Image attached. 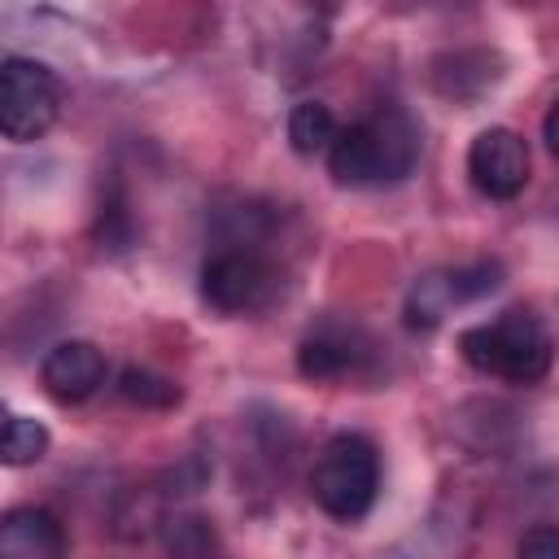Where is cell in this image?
<instances>
[{
  "label": "cell",
  "mask_w": 559,
  "mask_h": 559,
  "mask_svg": "<svg viewBox=\"0 0 559 559\" xmlns=\"http://www.w3.org/2000/svg\"><path fill=\"white\" fill-rule=\"evenodd\" d=\"M419 127L406 109L380 105L376 114L358 118L341 131V140L328 153V170L345 188H384L402 183L419 162Z\"/></svg>",
  "instance_id": "6da1fadb"
},
{
  "label": "cell",
  "mask_w": 559,
  "mask_h": 559,
  "mask_svg": "<svg viewBox=\"0 0 559 559\" xmlns=\"http://www.w3.org/2000/svg\"><path fill=\"white\" fill-rule=\"evenodd\" d=\"M459 354L480 376H493L507 384H537L555 362V336L533 310L511 306L498 319L467 328L459 336Z\"/></svg>",
  "instance_id": "7a4b0ae2"
},
{
  "label": "cell",
  "mask_w": 559,
  "mask_h": 559,
  "mask_svg": "<svg viewBox=\"0 0 559 559\" xmlns=\"http://www.w3.org/2000/svg\"><path fill=\"white\" fill-rule=\"evenodd\" d=\"M380 493V450L362 432H336L323 441L310 467V498L323 515L354 524L376 507Z\"/></svg>",
  "instance_id": "3957f363"
},
{
  "label": "cell",
  "mask_w": 559,
  "mask_h": 559,
  "mask_svg": "<svg viewBox=\"0 0 559 559\" xmlns=\"http://www.w3.org/2000/svg\"><path fill=\"white\" fill-rule=\"evenodd\" d=\"M61 114V83L35 57H4L0 66V131L13 144H31L52 131Z\"/></svg>",
  "instance_id": "277c9868"
},
{
  "label": "cell",
  "mask_w": 559,
  "mask_h": 559,
  "mask_svg": "<svg viewBox=\"0 0 559 559\" xmlns=\"http://www.w3.org/2000/svg\"><path fill=\"white\" fill-rule=\"evenodd\" d=\"M275 288H280V275L258 249H218L201 266V301L227 319L271 306Z\"/></svg>",
  "instance_id": "5b68a950"
},
{
  "label": "cell",
  "mask_w": 559,
  "mask_h": 559,
  "mask_svg": "<svg viewBox=\"0 0 559 559\" xmlns=\"http://www.w3.org/2000/svg\"><path fill=\"white\" fill-rule=\"evenodd\" d=\"M502 284V262L480 258V262H463V266H441V271H424L411 293H406V328L411 332H432L454 306L480 301Z\"/></svg>",
  "instance_id": "8992f818"
},
{
  "label": "cell",
  "mask_w": 559,
  "mask_h": 559,
  "mask_svg": "<svg viewBox=\"0 0 559 559\" xmlns=\"http://www.w3.org/2000/svg\"><path fill=\"white\" fill-rule=\"evenodd\" d=\"M371 349L376 345H371V336L358 323L328 314V319H319L301 336V345H297V371L306 380H319V384L345 380V376H358L371 362Z\"/></svg>",
  "instance_id": "52a82bcc"
},
{
  "label": "cell",
  "mask_w": 559,
  "mask_h": 559,
  "mask_svg": "<svg viewBox=\"0 0 559 559\" xmlns=\"http://www.w3.org/2000/svg\"><path fill=\"white\" fill-rule=\"evenodd\" d=\"M467 179L489 201H511L528 183V144L511 127H485L467 148Z\"/></svg>",
  "instance_id": "ba28073f"
},
{
  "label": "cell",
  "mask_w": 559,
  "mask_h": 559,
  "mask_svg": "<svg viewBox=\"0 0 559 559\" xmlns=\"http://www.w3.org/2000/svg\"><path fill=\"white\" fill-rule=\"evenodd\" d=\"M105 349L96 341H61L44 354L39 362V384L48 397L74 406V402H87L100 384H105Z\"/></svg>",
  "instance_id": "9c48e42d"
},
{
  "label": "cell",
  "mask_w": 559,
  "mask_h": 559,
  "mask_svg": "<svg viewBox=\"0 0 559 559\" xmlns=\"http://www.w3.org/2000/svg\"><path fill=\"white\" fill-rule=\"evenodd\" d=\"M66 524L48 507H13L0 520V559H66Z\"/></svg>",
  "instance_id": "30bf717a"
},
{
  "label": "cell",
  "mask_w": 559,
  "mask_h": 559,
  "mask_svg": "<svg viewBox=\"0 0 559 559\" xmlns=\"http://www.w3.org/2000/svg\"><path fill=\"white\" fill-rule=\"evenodd\" d=\"M498 57L485 52V48H463V52H450L432 66V83L441 96H454V100H472L480 96L485 87L498 83Z\"/></svg>",
  "instance_id": "8fae6325"
},
{
  "label": "cell",
  "mask_w": 559,
  "mask_h": 559,
  "mask_svg": "<svg viewBox=\"0 0 559 559\" xmlns=\"http://www.w3.org/2000/svg\"><path fill=\"white\" fill-rule=\"evenodd\" d=\"M166 559H223L218 533L201 511H170L162 520Z\"/></svg>",
  "instance_id": "7c38bea8"
},
{
  "label": "cell",
  "mask_w": 559,
  "mask_h": 559,
  "mask_svg": "<svg viewBox=\"0 0 559 559\" xmlns=\"http://www.w3.org/2000/svg\"><path fill=\"white\" fill-rule=\"evenodd\" d=\"M336 140H341V122H336V114H332L323 100H301V105H293V114H288V144H293L301 157L332 153Z\"/></svg>",
  "instance_id": "4fadbf2b"
},
{
  "label": "cell",
  "mask_w": 559,
  "mask_h": 559,
  "mask_svg": "<svg viewBox=\"0 0 559 559\" xmlns=\"http://www.w3.org/2000/svg\"><path fill=\"white\" fill-rule=\"evenodd\" d=\"M118 393H122L131 406H140V411H170V406H179V397H183V389H179L170 376H157V371H148V367H127V371L118 376Z\"/></svg>",
  "instance_id": "5bb4252c"
},
{
  "label": "cell",
  "mask_w": 559,
  "mask_h": 559,
  "mask_svg": "<svg viewBox=\"0 0 559 559\" xmlns=\"http://www.w3.org/2000/svg\"><path fill=\"white\" fill-rule=\"evenodd\" d=\"M48 454V428L31 415H9L4 419V432H0V459L9 467H26V463H39Z\"/></svg>",
  "instance_id": "9a60e30c"
},
{
  "label": "cell",
  "mask_w": 559,
  "mask_h": 559,
  "mask_svg": "<svg viewBox=\"0 0 559 559\" xmlns=\"http://www.w3.org/2000/svg\"><path fill=\"white\" fill-rule=\"evenodd\" d=\"M520 559H559V524H533L520 537Z\"/></svg>",
  "instance_id": "2e32d148"
},
{
  "label": "cell",
  "mask_w": 559,
  "mask_h": 559,
  "mask_svg": "<svg viewBox=\"0 0 559 559\" xmlns=\"http://www.w3.org/2000/svg\"><path fill=\"white\" fill-rule=\"evenodd\" d=\"M542 140H546V148H550V157H559V100L546 109V118H542Z\"/></svg>",
  "instance_id": "e0dca14e"
}]
</instances>
